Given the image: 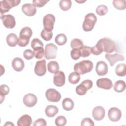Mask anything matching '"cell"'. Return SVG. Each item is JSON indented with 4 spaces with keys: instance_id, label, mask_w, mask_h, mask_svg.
Wrapping results in <instances>:
<instances>
[{
    "instance_id": "obj_1",
    "label": "cell",
    "mask_w": 126,
    "mask_h": 126,
    "mask_svg": "<svg viewBox=\"0 0 126 126\" xmlns=\"http://www.w3.org/2000/svg\"><path fill=\"white\" fill-rule=\"evenodd\" d=\"M94 49L99 54L103 52L111 54L113 52L117 51V45L114 41L111 39L103 38L100 39L96 44L94 46Z\"/></svg>"
},
{
    "instance_id": "obj_2",
    "label": "cell",
    "mask_w": 126,
    "mask_h": 126,
    "mask_svg": "<svg viewBox=\"0 0 126 126\" xmlns=\"http://www.w3.org/2000/svg\"><path fill=\"white\" fill-rule=\"evenodd\" d=\"M93 68V62L90 60H83L74 65V72L82 75L90 72Z\"/></svg>"
},
{
    "instance_id": "obj_3",
    "label": "cell",
    "mask_w": 126,
    "mask_h": 126,
    "mask_svg": "<svg viewBox=\"0 0 126 126\" xmlns=\"http://www.w3.org/2000/svg\"><path fill=\"white\" fill-rule=\"evenodd\" d=\"M96 21L97 18L94 14L93 13L87 14L85 17V19L83 23V29L84 31L86 32L92 31Z\"/></svg>"
},
{
    "instance_id": "obj_4",
    "label": "cell",
    "mask_w": 126,
    "mask_h": 126,
    "mask_svg": "<svg viewBox=\"0 0 126 126\" xmlns=\"http://www.w3.org/2000/svg\"><path fill=\"white\" fill-rule=\"evenodd\" d=\"M20 2V0H4L0 1V9L1 15L9 11L11 8L17 6Z\"/></svg>"
},
{
    "instance_id": "obj_5",
    "label": "cell",
    "mask_w": 126,
    "mask_h": 126,
    "mask_svg": "<svg viewBox=\"0 0 126 126\" xmlns=\"http://www.w3.org/2000/svg\"><path fill=\"white\" fill-rule=\"evenodd\" d=\"M93 87V82L90 80H85L80 85H78L75 89L76 93L79 95H85L87 91Z\"/></svg>"
},
{
    "instance_id": "obj_6",
    "label": "cell",
    "mask_w": 126,
    "mask_h": 126,
    "mask_svg": "<svg viewBox=\"0 0 126 126\" xmlns=\"http://www.w3.org/2000/svg\"><path fill=\"white\" fill-rule=\"evenodd\" d=\"M58 47L55 44L51 43L46 45L45 47L44 57L47 60L54 59L57 57Z\"/></svg>"
},
{
    "instance_id": "obj_7",
    "label": "cell",
    "mask_w": 126,
    "mask_h": 126,
    "mask_svg": "<svg viewBox=\"0 0 126 126\" xmlns=\"http://www.w3.org/2000/svg\"><path fill=\"white\" fill-rule=\"evenodd\" d=\"M55 22V17L52 14H48L44 16L43 19V23L44 29L52 32L54 28Z\"/></svg>"
},
{
    "instance_id": "obj_8",
    "label": "cell",
    "mask_w": 126,
    "mask_h": 126,
    "mask_svg": "<svg viewBox=\"0 0 126 126\" xmlns=\"http://www.w3.org/2000/svg\"><path fill=\"white\" fill-rule=\"evenodd\" d=\"M45 96L47 100L50 102H57L61 98L60 93L55 89H48L45 92Z\"/></svg>"
},
{
    "instance_id": "obj_9",
    "label": "cell",
    "mask_w": 126,
    "mask_h": 126,
    "mask_svg": "<svg viewBox=\"0 0 126 126\" xmlns=\"http://www.w3.org/2000/svg\"><path fill=\"white\" fill-rule=\"evenodd\" d=\"M0 18L3 25L7 29L13 28L16 24L14 17L11 14L1 15Z\"/></svg>"
},
{
    "instance_id": "obj_10",
    "label": "cell",
    "mask_w": 126,
    "mask_h": 126,
    "mask_svg": "<svg viewBox=\"0 0 126 126\" xmlns=\"http://www.w3.org/2000/svg\"><path fill=\"white\" fill-rule=\"evenodd\" d=\"M46 61L44 59L36 62L34 67L35 73L39 76H43L46 72Z\"/></svg>"
},
{
    "instance_id": "obj_11",
    "label": "cell",
    "mask_w": 126,
    "mask_h": 126,
    "mask_svg": "<svg viewBox=\"0 0 126 126\" xmlns=\"http://www.w3.org/2000/svg\"><path fill=\"white\" fill-rule=\"evenodd\" d=\"M122 116L121 110L117 107H114L110 108L108 112V117L110 120L112 122L119 121Z\"/></svg>"
},
{
    "instance_id": "obj_12",
    "label": "cell",
    "mask_w": 126,
    "mask_h": 126,
    "mask_svg": "<svg viewBox=\"0 0 126 126\" xmlns=\"http://www.w3.org/2000/svg\"><path fill=\"white\" fill-rule=\"evenodd\" d=\"M24 104L28 107H33L37 102L36 96L32 93L26 94L23 97Z\"/></svg>"
},
{
    "instance_id": "obj_13",
    "label": "cell",
    "mask_w": 126,
    "mask_h": 126,
    "mask_svg": "<svg viewBox=\"0 0 126 126\" xmlns=\"http://www.w3.org/2000/svg\"><path fill=\"white\" fill-rule=\"evenodd\" d=\"M65 76L64 73L62 71H59L55 73L53 78V83L57 87H62L65 84Z\"/></svg>"
},
{
    "instance_id": "obj_14",
    "label": "cell",
    "mask_w": 126,
    "mask_h": 126,
    "mask_svg": "<svg viewBox=\"0 0 126 126\" xmlns=\"http://www.w3.org/2000/svg\"><path fill=\"white\" fill-rule=\"evenodd\" d=\"M105 114V109L101 106H96L93 109L92 111L93 117L96 121L102 120L104 118Z\"/></svg>"
},
{
    "instance_id": "obj_15",
    "label": "cell",
    "mask_w": 126,
    "mask_h": 126,
    "mask_svg": "<svg viewBox=\"0 0 126 126\" xmlns=\"http://www.w3.org/2000/svg\"><path fill=\"white\" fill-rule=\"evenodd\" d=\"M105 58L109 62V63L111 66H113L117 62L122 61L125 59L123 55L118 53H115L113 55L106 54L105 55Z\"/></svg>"
},
{
    "instance_id": "obj_16",
    "label": "cell",
    "mask_w": 126,
    "mask_h": 126,
    "mask_svg": "<svg viewBox=\"0 0 126 126\" xmlns=\"http://www.w3.org/2000/svg\"><path fill=\"white\" fill-rule=\"evenodd\" d=\"M96 85L98 88L105 90H109L113 87V83L109 78H102L97 80Z\"/></svg>"
},
{
    "instance_id": "obj_17",
    "label": "cell",
    "mask_w": 126,
    "mask_h": 126,
    "mask_svg": "<svg viewBox=\"0 0 126 126\" xmlns=\"http://www.w3.org/2000/svg\"><path fill=\"white\" fill-rule=\"evenodd\" d=\"M22 10L23 13L28 16H33L36 12V8L33 4L25 3L22 6Z\"/></svg>"
},
{
    "instance_id": "obj_18",
    "label": "cell",
    "mask_w": 126,
    "mask_h": 126,
    "mask_svg": "<svg viewBox=\"0 0 126 126\" xmlns=\"http://www.w3.org/2000/svg\"><path fill=\"white\" fill-rule=\"evenodd\" d=\"M95 71L97 74L99 76L105 75L108 72L107 64L103 61L97 62L96 65Z\"/></svg>"
},
{
    "instance_id": "obj_19",
    "label": "cell",
    "mask_w": 126,
    "mask_h": 126,
    "mask_svg": "<svg viewBox=\"0 0 126 126\" xmlns=\"http://www.w3.org/2000/svg\"><path fill=\"white\" fill-rule=\"evenodd\" d=\"M25 64L23 60L19 57L14 58L12 61V66L16 71H21L24 68Z\"/></svg>"
},
{
    "instance_id": "obj_20",
    "label": "cell",
    "mask_w": 126,
    "mask_h": 126,
    "mask_svg": "<svg viewBox=\"0 0 126 126\" xmlns=\"http://www.w3.org/2000/svg\"><path fill=\"white\" fill-rule=\"evenodd\" d=\"M32 124V119L28 115L22 116L17 121L18 126H30Z\"/></svg>"
},
{
    "instance_id": "obj_21",
    "label": "cell",
    "mask_w": 126,
    "mask_h": 126,
    "mask_svg": "<svg viewBox=\"0 0 126 126\" xmlns=\"http://www.w3.org/2000/svg\"><path fill=\"white\" fill-rule=\"evenodd\" d=\"M58 108L53 105H48L45 109V113L46 115L50 118L54 117L58 113Z\"/></svg>"
},
{
    "instance_id": "obj_22",
    "label": "cell",
    "mask_w": 126,
    "mask_h": 126,
    "mask_svg": "<svg viewBox=\"0 0 126 126\" xmlns=\"http://www.w3.org/2000/svg\"><path fill=\"white\" fill-rule=\"evenodd\" d=\"M6 42L7 44L11 47H14L18 44V38L17 36L13 33L9 34L6 37Z\"/></svg>"
},
{
    "instance_id": "obj_23",
    "label": "cell",
    "mask_w": 126,
    "mask_h": 126,
    "mask_svg": "<svg viewBox=\"0 0 126 126\" xmlns=\"http://www.w3.org/2000/svg\"><path fill=\"white\" fill-rule=\"evenodd\" d=\"M62 106L65 111H71L74 107V102L71 98H65L62 101Z\"/></svg>"
},
{
    "instance_id": "obj_24",
    "label": "cell",
    "mask_w": 126,
    "mask_h": 126,
    "mask_svg": "<svg viewBox=\"0 0 126 126\" xmlns=\"http://www.w3.org/2000/svg\"><path fill=\"white\" fill-rule=\"evenodd\" d=\"M47 68L48 71L50 73L55 74L59 71V65L57 62L51 61L48 63L47 64Z\"/></svg>"
},
{
    "instance_id": "obj_25",
    "label": "cell",
    "mask_w": 126,
    "mask_h": 126,
    "mask_svg": "<svg viewBox=\"0 0 126 126\" xmlns=\"http://www.w3.org/2000/svg\"><path fill=\"white\" fill-rule=\"evenodd\" d=\"M116 74L119 76H124L126 74V65L124 63L118 64L115 68Z\"/></svg>"
},
{
    "instance_id": "obj_26",
    "label": "cell",
    "mask_w": 126,
    "mask_h": 126,
    "mask_svg": "<svg viewBox=\"0 0 126 126\" xmlns=\"http://www.w3.org/2000/svg\"><path fill=\"white\" fill-rule=\"evenodd\" d=\"M126 83L123 80H118L116 82L114 86V90L116 92H123L126 89Z\"/></svg>"
},
{
    "instance_id": "obj_27",
    "label": "cell",
    "mask_w": 126,
    "mask_h": 126,
    "mask_svg": "<svg viewBox=\"0 0 126 126\" xmlns=\"http://www.w3.org/2000/svg\"><path fill=\"white\" fill-rule=\"evenodd\" d=\"M9 87L5 84H2L0 87V103H2L4 100L5 96L9 93Z\"/></svg>"
},
{
    "instance_id": "obj_28",
    "label": "cell",
    "mask_w": 126,
    "mask_h": 126,
    "mask_svg": "<svg viewBox=\"0 0 126 126\" xmlns=\"http://www.w3.org/2000/svg\"><path fill=\"white\" fill-rule=\"evenodd\" d=\"M80 75L76 72H73L69 74L68 81L72 84H76L80 80Z\"/></svg>"
},
{
    "instance_id": "obj_29",
    "label": "cell",
    "mask_w": 126,
    "mask_h": 126,
    "mask_svg": "<svg viewBox=\"0 0 126 126\" xmlns=\"http://www.w3.org/2000/svg\"><path fill=\"white\" fill-rule=\"evenodd\" d=\"M30 37L25 35L20 34L18 41V45L20 47L26 46L30 41Z\"/></svg>"
},
{
    "instance_id": "obj_30",
    "label": "cell",
    "mask_w": 126,
    "mask_h": 126,
    "mask_svg": "<svg viewBox=\"0 0 126 126\" xmlns=\"http://www.w3.org/2000/svg\"><path fill=\"white\" fill-rule=\"evenodd\" d=\"M113 5L117 9L124 10L126 8V1L125 0H114Z\"/></svg>"
},
{
    "instance_id": "obj_31",
    "label": "cell",
    "mask_w": 126,
    "mask_h": 126,
    "mask_svg": "<svg viewBox=\"0 0 126 126\" xmlns=\"http://www.w3.org/2000/svg\"><path fill=\"white\" fill-rule=\"evenodd\" d=\"M55 41L59 45H63L67 42V37L63 33L58 34L55 37Z\"/></svg>"
},
{
    "instance_id": "obj_32",
    "label": "cell",
    "mask_w": 126,
    "mask_h": 126,
    "mask_svg": "<svg viewBox=\"0 0 126 126\" xmlns=\"http://www.w3.org/2000/svg\"><path fill=\"white\" fill-rule=\"evenodd\" d=\"M72 2L70 0H61L59 2L60 8L63 11L69 10L71 6Z\"/></svg>"
},
{
    "instance_id": "obj_33",
    "label": "cell",
    "mask_w": 126,
    "mask_h": 126,
    "mask_svg": "<svg viewBox=\"0 0 126 126\" xmlns=\"http://www.w3.org/2000/svg\"><path fill=\"white\" fill-rule=\"evenodd\" d=\"M71 47L73 49L80 50L81 48L84 46L83 41L78 38H74L72 39L70 43Z\"/></svg>"
},
{
    "instance_id": "obj_34",
    "label": "cell",
    "mask_w": 126,
    "mask_h": 126,
    "mask_svg": "<svg viewBox=\"0 0 126 126\" xmlns=\"http://www.w3.org/2000/svg\"><path fill=\"white\" fill-rule=\"evenodd\" d=\"M34 57L37 59H41L44 56V50L43 47L39 46L35 47L33 49Z\"/></svg>"
},
{
    "instance_id": "obj_35",
    "label": "cell",
    "mask_w": 126,
    "mask_h": 126,
    "mask_svg": "<svg viewBox=\"0 0 126 126\" xmlns=\"http://www.w3.org/2000/svg\"><path fill=\"white\" fill-rule=\"evenodd\" d=\"M40 35L41 37L45 41H49L53 37V32L48 31L44 29L41 31Z\"/></svg>"
},
{
    "instance_id": "obj_36",
    "label": "cell",
    "mask_w": 126,
    "mask_h": 126,
    "mask_svg": "<svg viewBox=\"0 0 126 126\" xmlns=\"http://www.w3.org/2000/svg\"><path fill=\"white\" fill-rule=\"evenodd\" d=\"M80 52H81V57H82L83 58L89 57L92 53L91 48L89 46H87L84 45L81 48Z\"/></svg>"
},
{
    "instance_id": "obj_37",
    "label": "cell",
    "mask_w": 126,
    "mask_h": 126,
    "mask_svg": "<svg viewBox=\"0 0 126 126\" xmlns=\"http://www.w3.org/2000/svg\"><path fill=\"white\" fill-rule=\"evenodd\" d=\"M108 12V8L105 5H100L98 6L96 9V13L100 16L105 15Z\"/></svg>"
},
{
    "instance_id": "obj_38",
    "label": "cell",
    "mask_w": 126,
    "mask_h": 126,
    "mask_svg": "<svg viewBox=\"0 0 126 126\" xmlns=\"http://www.w3.org/2000/svg\"><path fill=\"white\" fill-rule=\"evenodd\" d=\"M66 119L63 116H59L57 117L55 121V124L57 126H63L66 124Z\"/></svg>"
},
{
    "instance_id": "obj_39",
    "label": "cell",
    "mask_w": 126,
    "mask_h": 126,
    "mask_svg": "<svg viewBox=\"0 0 126 126\" xmlns=\"http://www.w3.org/2000/svg\"><path fill=\"white\" fill-rule=\"evenodd\" d=\"M20 34L27 35L31 38L32 35V31L30 27H25L21 29Z\"/></svg>"
},
{
    "instance_id": "obj_40",
    "label": "cell",
    "mask_w": 126,
    "mask_h": 126,
    "mask_svg": "<svg viewBox=\"0 0 126 126\" xmlns=\"http://www.w3.org/2000/svg\"><path fill=\"white\" fill-rule=\"evenodd\" d=\"M70 56L71 58L74 60H77L79 59L81 57L80 50L73 49L71 51Z\"/></svg>"
},
{
    "instance_id": "obj_41",
    "label": "cell",
    "mask_w": 126,
    "mask_h": 126,
    "mask_svg": "<svg viewBox=\"0 0 126 126\" xmlns=\"http://www.w3.org/2000/svg\"><path fill=\"white\" fill-rule=\"evenodd\" d=\"M23 56L27 60H31L34 57V52L30 49L26 50L23 53Z\"/></svg>"
},
{
    "instance_id": "obj_42",
    "label": "cell",
    "mask_w": 126,
    "mask_h": 126,
    "mask_svg": "<svg viewBox=\"0 0 126 126\" xmlns=\"http://www.w3.org/2000/svg\"><path fill=\"white\" fill-rule=\"evenodd\" d=\"M31 46L32 47V48L33 49L34 48L37 47H39V46L43 47V42L38 38H34L32 39V40L31 42Z\"/></svg>"
},
{
    "instance_id": "obj_43",
    "label": "cell",
    "mask_w": 126,
    "mask_h": 126,
    "mask_svg": "<svg viewBox=\"0 0 126 126\" xmlns=\"http://www.w3.org/2000/svg\"><path fill=\"white\" fill-rule=\"evenodd\" d=\"M49 1V0H33L32 1V3L34 6L41 7L44 6Z\"/></svg>"
},
{
    "instance_id": "obj_44",
    "label": "cell",
    "mask_w": 126,
    "mask_h": 126,
    "mask_svg": "<svg viewBox=\"0 0 126 126\" xmlns=\"http://www.w3.org/2000/svg\"><path fill=\"white\" fill-rule=\"evenodd\" d=\"M81 126H94V124L90 118H85L82 120Z\"/></svg>"
},
{
    "instance_id": "obj_45",
    "label": "cell",
    "mask_w": 126,
    "mask_h": 126,
    "mask_svg": "<svg viewBox=\"0 0 126 126\" xmlns=\"http://www.w3.org/2000/svg\"><path fill=\"white\" fill-rule=\"evenodd\" d=\"M33 125V126H46V122L44 119L40 118L35 121Z\"/></svg>"
},
{
    "instance_id": "obj_46",
    "label": "cell",
    "mask_w": 126,
    "mask_h": 126,
    "mask_svg": "<svg viewBox=\"0 0 126 126\" xmlns=\"http://www.w3.org/2000/svg\"><path fill=\"white\" fill-rule=\"evenodd\" d=\"M4 126H14V124L10 122H7L5 124Z\"/></svg>"
}]
</instances>
